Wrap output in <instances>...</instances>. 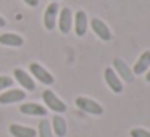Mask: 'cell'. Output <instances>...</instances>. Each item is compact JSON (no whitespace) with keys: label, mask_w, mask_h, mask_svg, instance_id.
Segmentation results:
<instances>
[{"label":"cell","mask_w":150,"mask_h":137,"mask_svg":"<svg viewBox=\"0 0 150 137\" xmlns=\"http://www.w3.org/2000/svg\"><path fill=\"white\" fill-rule=\"evenodd\" d=\"M76 107H78L79 110L89 113V114H95V116H100V114L103 113L102 105H98L95 100L87 98V97H78L76 98Z\"/></svg>","instance_id":"cell-1"},{"label":"cell","mask_w":150,"mask_h":137,"mask_svg":"<svg viewBox=\"0 0 150 137\" xmlns=\"http://www.w3.org/2000/svg\"><path fill=\"white\" fill-rule=\"evenodd\" d=\"M42 100H44V103H45L52 111H55V113H65L66 111V105L63 103L52 90H44Z\"/></svg>","instance_id":"cell-2"},{"label":"cell","mask_w":150,"mask_h":137,"mask_svg":"<svg viewBox=\"0 0 150 137\" xmlns=\"http://www.w3.org/2000/svg\"><path fill=\"white\" fill-rule=\"evenodd\" d=\"M113 68H115V73L120 76V79L126 81L127 84L134 82V73H132V69L127 66V63L124 61V60L115 58V60H113Z\"/></svg>","instance_id":"cell-3"},{"label":"cell","mask_w":150,"mask_h":137,"mask_svg":"<svg viewBox=\"0 0 150 137\" xmlns=\"http://www.w3.org/2000/svg\"><path fill=\"white\" fill-rule=\"evenodd\" d=\"M103 76H105V82L111 89V92H115V94H121L123 92V82H121L120 76L115 73L113 68H105Z\"/></svg>","instance_id":"cell-4"},{"label":"cell","mask_w":150,"mask_h":137,"mask_svg":"<svg viewBox=\"0 0 150 137\" xmlns=\"http://www.w3.org/2000/svg\"><path fill=\"white\" fill-rule=\"evenodd\" d=\"M29 68H31L33 76L37 79V81H40L42 84H45V85H52L53 84V81H55V79H53V76L50 74L47 69H44L39 63H31Z\"/></svg>","instance_id":"cell-5"},{"label":"cell","mask_w":150,"mask_h":137,"mask_svg":"<svg viewBox=\"0 0 150 137\" xmlns=\"http://www.w3.org/2000/svg\"><path fill=\"white\" fill-rule=\"evenodd\" d=\"M73 26V13L68 7L62 8L58 13V29L62 34H68Z\"/></svg>","instance_id":"cell-6"},{"label":"cell","mask_w":150,"mask_h":137,"mask_svg":"<svg viewBox=\"0 0 150 137\" xmlns=\"http://www.w3.org/2000/svg\"><path fill=\"white\" fill-rule=\"evenodd\" d=\"M91 28H92V31L97 34L98 39L105 40V42H108V40L111 39V31L108 29V26H107V24H105L102 20L94 18V20L91 21Z\"/></svg>","instance_id":"cell-7"},{"label":"cell","mask_w":150,"mask_h":137,"mask_svg":"<svg viewBox=\"0 0 150 137\" xmlns=\"http://www.w3.org/2000/svg\"><path fill=\"white\" fill-rule=\"evenodd\" d=\"M57 16H58V4H50L44 13V24L45 29L52 31L57 26Z\"/></svg>","instance_id":"cell-8"},{"label":"cell","mask_w":150,"mask_h":137,"mask_svg":"<svg viewBox=\"0 0 150 137\" xmlns=\"http://www.w3.org/2000/svg\"><path fill=\"white\" fill-rule=\"evenodd\" d=\"M26 94L23 90H18V89H10V90L0 94V103L2 105H10V103H16V102L24 100Z\"/></svg>","instance_id":"cell-9"},{"label":"cell","mask_w":150,"mask_h":137,"mask_svg":"<svg viewBox=\"0 0 150 137\" xmlns=\"http://www.w3.org/2000/svg\"><path fill=\"white\" fill-rule=\"evenodd\" d=\"M87 26H89L87 15H86L82 10H79L78 13L74 15V31H76V36H79V37L86 36V32H87Z\"/></svg>","instance_id":"cell-10"},{"label":"cell","mask_w":150,"mask_h":137,"mask_svg":"<svg viewBox=\"0 0 150 137\" xmlns=\"http://www.w3.org/2000/svg\"><path fill=\"white\" fill-rule=\"evenodd\" d=\"M150 68V50H145V52H142V55L139 56V60L136 61V65H134L132 68V73L134 76H139V74H144V73H147V69Z\"/></svg>","instance_id":"cell-11"},{"label":"cell","mask_w":150,"mask_h":137,"mask_svg":"<svg viewBox=\"0 0 150 137\" xmlns=\"http://www.w3.org/2000/svg\"><path fill=\"white\" fill-rule=\"evenodd\" d=\"M20 111L23 114H29V116H45L47 110L39 103H23L20 107Z\"/></svg>","instance_id":"cell-12"},{"label":"cell","mask_w":150,"mask_h":137,"mask_svg":"<svg viewBox=\"0 0 150 137\" xmlns=\"http://www.w3.org/2000/svg\"><path fill=\"white\" fill-rule=\"evenodd\" d=\"M13 74H15V79H16V81L20 82V84L23 85L26 90H34V89H36V84H34V81L31 79V76L28 74L26 71H23V69L16 68V69L13 71Z\"/></svg>","instance_id":"cell-13"},{"label":"cell","mask_w":150,"mask_h":137,"mask_svg":"<svg viewBox=\"0 0 150 137\" xmlns=\"http://www.w3.org/2000/svg\"><path fill=\"white\" fill-rule=\"evenodd\" d=\"M10 134L13 137H36L37 132L33 127L21 126V124H11L10 126Z\"/></svg>","instance_id":"cell-14"},{"label":"cell","mask_w":150,"mask_h":137,"mask_svg":"<svg viewBox=\"0 0 150 137\" xmlns=\"http://www.w3.org/2000/svg\"><path fill=\"white\" fill-rule=\"evenodd\" d=\"M52 129H53V132L57 134V137H65L66 131H68V126H66L65 118L60 116V114H55L53 119H52Z\"/></svg>","instance_id":"cell-15"},{"label":"cell","mask_w":150,"mask_h":137,"mask_svg":"<svg viewBox=\"0 0 150 137\" xmlns=\"http://www.w3.org/2000/svg\"><path fill=\"white\" fill-rule=\"evenodd\" d=\"M0 44L8 47H21L24 44L23 37L16 36V34H2L0 36Z\"/></svg>","instance_id":"cell-16"},{"label":"cell","mask_w":150,"mask_h":137,"mask_svg":"<svg viewBox=\"0 0 150 137\" xmlns=\"http://www.w3.org/2000/svg\"><path fill=\"white\" fill-rule=\"evenodd\" d=\"M39 137H53L52 134V127H50V123L47 119H42L39 123V131H37Z\"/></svg>","instance_id":"cell-17"},{"label":"cell","mask_w":150,"mask_h":137,"mask_svg":"<svg viewBox=\"0 0 150 137\" xmlns=\"http://www.w3.org/2000/svg\"><path fill=\"white\" fill-rule=\"evenodd\" d=\"M131 137H150V131L142 129V127H134L131 129Z\"/></svg>","instance_id":"cell-18"},{"label":"cell","mask_w":150,"mask_h":137,"mask_svg":"<svg viewBox=\"0 0 150 137\" xmlns=\"http://www.w3.org/2000/svg\"><path fill=\"white\" fill-rule=\"evenodd\" d=\"M13 84V79L8 78V76H0V90H4L7 87H11Z\"/></svg>","instance_id":"cell-19"},{"label":"cell","mask_w":150,"mask_h":137,"mask_svg":"<svg viewBox=\"0 0 150 137\" xmlns=\"http://www.w3.org/2000/svg\"><path fill=\"white\" fill-rule=\"evenodd\" d=\"M24 4L29 5V7H37L39 5V0H24Z\"/></svg>","instance_id":"cell-20"},{"label":"cell","mask_w":150,"mask_h":137,"mask_svg":"<svg viewBox=\"0 0 150 137\" xmlns=\"http://www.w3.org/2000/svg\"><path fill=\"white\" fill-rule=\"evenodd\" d=\"M145 79H147V82H150V68L147 69V73H145Z\"/></svg>","instance_id":"cell-21"},{"label":"cell","mask_w":150,"mask_h":137,"mask_svg":"<svg viewBox=\"0 0 150 137\" xmlns=\"http://www.w3.org/2000/svg\"><path fill=\"white\" fill-rule=\"evenodd\" d=\"M4 26H5V20L0 16V28H4Z\"/></svg>","instance_id":"cell-22"},{"label":"cell","mask_w":150,"mask_h":137,"mask_svg":"<svg viewBox=\"0 0 150 137\" xmlns=\"http://www.w3.org/2000/svg\"><path fill=\"white\" fill-rule=\"evenodd\" d=\"M53 2H55V0H53Z\"/></svg>","instance_id":"cell-23"}]
</instances>
